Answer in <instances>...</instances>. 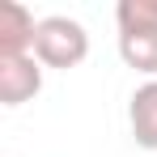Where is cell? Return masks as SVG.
Listing matches in <instances>:
<instances>
[{"label": "cell", "mask_w": 157, "mask_h": 157, "mask_svg": "<svg viewBox=\"0 0 157 157\" xmlns=\"http://www.w3.org/2000/svg\"><path fill=\"white\" fill-rule=\"evenodd\" d=\"M115 17H132V21H157V0H119Z\"/></svg>", "instance_id": "obj_6"}, {"label": "cell", "mask_w": 157, "mask_h": 157, "mask_svg": "<svg viewBox=\"0 0 157 157\" xmlns=\"http://www.w3.org/2000/svg\"><path fill=\"white\" fill-rule=\"evenodd\" d=\"M128 123H132L136 144L157 153V81L136 85V94H132V102H128Z\"/></svg>", "instance_id": "obj_5"}, {"label": "cell", "mask_w": 157, "mask_h": 157, "mask_svg": "<svg viewBox=\"0 0 157 157\" xmlns=\"http://www.w3.org/2000/svg\"><path fill=\"white\" fill-rule=\"evenodd\" d=\"M89 55V34L77 17H43L34 34V59L43 68H77Z\"/></svg>", "instance_id": "obj_1"}, {"label": "cell", "mask_w": 157, "mask_h": 157, "mask_svg": "<svg viewBox=\"0 0 157 157\" xmlns=\"http://www.w3.org/2000/svg\"><path fill=\"white\" fill-rule=\"evenodd\" d=\"M119 21V55L123 64L157 81V21H132V17H115Z\"/></svg>", "instance_id": "obj_2"}, {"label": "cell", "mask_w": 157, "mask_h": 157, "mask_svg": "<svg viewBox=\"0 0 157 157\" xmlns=\"http://www.w3.org/2000/svg\"><path fill=\"white\" fill-rule=\"evenodd\" d=\"M38 21L21 0H0V59L9 55H34Z\"/></svg>", "instance_id": "obj_4"}, {"label": "cell", "mask_w": 157, "mask_h": 157, "mask_svg": "<svg viewBox=\"0 0 157 157\" xmlns=\"http://www.w3.org/2000/svg\"><path fill=\"white\" fill-rule=\"evenodd\" d=\"M43 89V64L34 55H9L0 59V102L21 106Z\"/></svg>", "instance_id": "obj_3"}]
</instances>
